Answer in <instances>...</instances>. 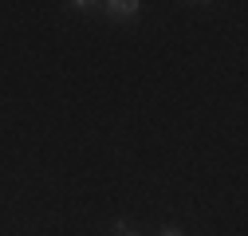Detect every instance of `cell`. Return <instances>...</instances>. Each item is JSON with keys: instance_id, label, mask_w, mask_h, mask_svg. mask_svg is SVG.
<instances>
[{"instance_id": "obj_3", "label": "cell", "mask_w": 248, "mask_h": 236, "mask_svg": "<svg viewBox=\"0 0 248 236\" xmlns=\"http://www.w3.org/2000/svg\"><path fill=\"white\" fill-rule=\"evenodd\" d=\"M162 236H185V232H181V228H173V224H170V228H162Z\"/></svg>"}, {"instance_id": "obj_2", "label": "cell", "mask_w": 248, "mask_h": 236, "mask_svg": "<svg viewBox=\"0 0 248 236\" xmlns=\"http://www.w3.org/2000/svg\"><path fill=\"white\" fill-rule=\"evenodd\" d=\"M114 236H138V232H134L126 221H114Z\"/></svg>"}, {"instance_id": "obj_1", "label": "cell", "mask_w": 248, "mask_h": 236, "mask_svg": "<svg viewBox=\"0 0 248 236\" xmlns=\"http://www.w3.org/2000/svg\"><path fill=\"white\" fill-rule=\"evenodd\" d=\"M110 20H138L142 16V4L138 0H107V4H99Z\"/></svg>"}]
</instances>
